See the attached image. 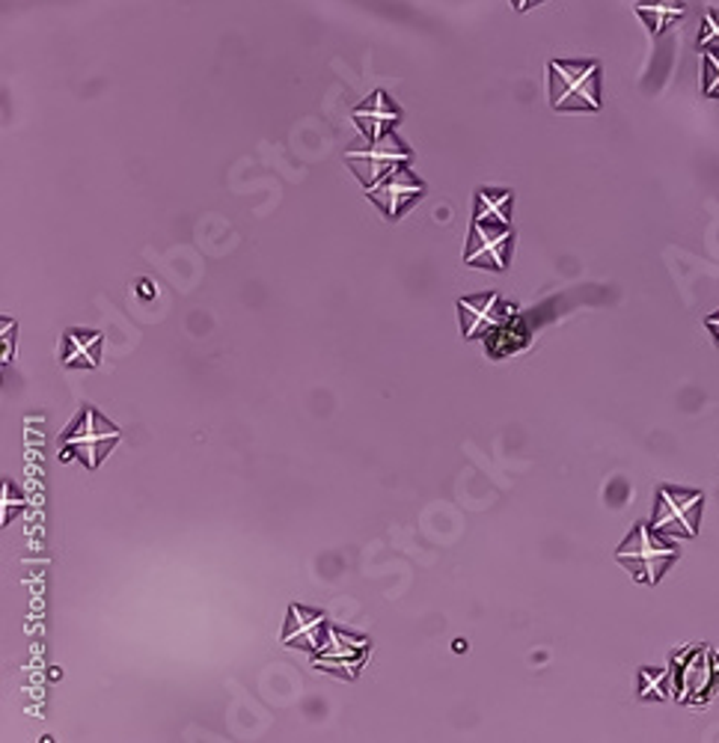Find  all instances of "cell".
Masks as SVG:
<instances>
[{"instance_id":"6da1fadb","label":"cell","mask_w":719,"mask_h":743,"mask_svg":"<svg viewBox=\"0 0 719 743\" xmlns=\"http://www.w3.org/2000/svg\"><path fill=\"white\" fill-rule=\"evenodd\" d=\"M120 441L122 432L113 425V422L104 420V417H101L99 411H92V408H84V411L78 413V420L69 425V432L63 434L60 462L80 458L90 470H96Z\"/></svg>"},{"instance_id":"7a4b0ae2","label":"cell","mask_w":719,"mask_h":743,"mask_svg":"<svg viewBox=\"0 0 719 743\" xmlns=\"http://www.w3.org/2000/svg\"><path fill=\"white\" fill-rule=\"evenodd\" d=\"M550 104L553 111H600L598 63H550Z\"/></svg>"},{"instance_id":"3957f363","label":"cell","mask_w":719,"mask_h":743,"mask_svg":"<svg viewBox=\"0 0 719 743\" xmlns=\"http://www.w3.org/2000/svg\"><path fill=\"white\" fill-rule=\"evenodd\" d=\"M672 678L678 684V702H708L719 684V654L708 645H689L672 657Z\"/></svg>"},{"instance_id":"277c9868","label":"cell","mask_w":719,"mask_h":743,"mask_svg":"<svg viewBox=\"0 0 719 743\" xmlns=\"http://www.w3.org/2000/svg\"><path fill=\"white\" fill-rule=\"evenodd\" d=\"M616 559L621 565H630L637 580L654 586L663 577V572H666V565L678 559V551L670 547V544L657 542L654 530H649L645 523H637V530H633L628 542L621 544Z\"/></svg>"},{"instance_id":"5b68a950","label":"cell","mask_w":719,"mask_h":743,"mask_svg":"<svg viewBox=\"0 0 719 743\" xmlns=\"http://www.w3.org/2000/svg\"><path fill=\"white\" fill-rule=\"evenodd\" d=\"M701 491H678V488H660L657 509L651 518V530L660 535H699Z\"/></svg>"},{"instance_id":"8992f818","label":"cell","mask_w":719,"mask_h":743,"mask_svg":"<svg viewBox=\"0 0 719 743\" xmlns=\"http://www.w3.org/2000/svg\"><path fill=\"white\" fill-rule=\"evenodd\" d=\"M345 162L351 164V170L357 173L366 188H375L384 176H390L392 170H399L410 162V149L399 137L384 134L378 141H369V146H363V149H351Z\"/></svg>"},{"instance_id":"52a82bcc","label":"cell","mask_w":719,"mask_h":743,"mask_svg":"<svg viewBox=\"0 0 719 743\" xmlns=\"http://www.w3.org/2000/svg\"><path fill=\"white\" fill-rule=\"evenodd\" d=\"M366 652H369V643L363 636L328 628L321 645L312 652V666L328 669V673H345L349 678H354L360 666L366 663Z\"/></svg>"},{"instance_id":"ba28073f","label":"cell","mask_w":719,"mask_h":743,"mask_svg":"<svg viewBox=\"0 0 719 743\" xmlns=\"http://www.w3.org/2000/svg\"><path fill=\"white\" fill-rule=\"evenodd\" d=\"M509 244H511L509 226L473 223L464 262H467V265H485V268H494V271H506V265H509Z\"/></svg>"},{"instance_id":"9c48e42d","label":"cell","mask_w":719,"mask_h":743,"mask_svg":"<svg viewBox=\"0 0 719 743\" xmlns=\"http://www.w3.org/2000/svg\"><path fill=\"white\" fill-rule=\"evenodd\" d=\"M425 193V185H422L408 167H399V170H392L390 176H384V179L369 188V197L380 206V211L387 214V218H399L405 206L410 202H417Z\"/></svg>"},{"instance_id":"30bf717a","label":"cell","mask_w":719,"mask_h":743,"mask_svg":"<svg viewBox=\"0 0 719 743\" xmlns=\"http://www.w3.org/2000/svg\"><path fill=\"white\" fill-rule=\"evenodd\" d=\"M461 331L467 340L479 336V333L500 331L502 324L509 322V307L502 303L500 295H479V298H461Z\"/></svg>"},{"instance_id":"8fae6325","label":"cell","mask_w":719,"mask_h":743,"mask_svg":"<svg viewBox=\"0 0 719 743\" xmlns=\"http://www.w3.org/2000/svg\"><path fill=\"white\" fill-rule=\"evenodd\" d=\"M328 619L319 610H310V607H289V616H286V628H283V643L295 645V648H310L316 652L328 633Z\"/></svg>"},{"instance_id":"7c38bea8","label":"cell","mask_w":719,"mask_h":743,"mask_svg":"<svg viewBox=\"0 0 719 743\" xmlns=\"http://www.w3.org/2000/svg\"><path fill=\"white\" fill-rule=\"evenodd\" d=\"M399 117L401 111L392 104L387 92H372L369 101H363L360 108H354V122H357V129H363V134L369 141H378L384 134H390Z\"/></svg>"},{"instance_id":"4fadbf2b","label":"cell","mask_w":719,"mask_h":743,"mask_svg":"<svg viewBox=\"0 0 719 743\" xmlns=\"http://www.w3.org/2000/svg\"><path fill=\"white\" fill-rule=\"evenodd\" d=\"M104 336L99 331H66L60 361L69 369H96Z\"/></svg>"},{"instance_id":"5bb4252c","label":"cell","mask_w":719,"mask_h":743,"mask_svg":"<svg viewBox=\"0 0 719 743\" xmlns=\"http://www.w3.org/2000/svg\"><path fill=\"white\" fill-rule=\"evenodd\" d=\"M511 191H479L476 193V218L473 223L488 226H509Z\"/></svg>"},{"instance_id":"9a60e30c","label":"cell","mask_w":719,"mask_h":743,"mask_svg":"<svg viewBox=\"0 0 719 743\" xmlns=\"http://www.w3.org/2000/svg\"><path fill=\"white\" fill-rule=\"evenodd\" d=\"M637 15L645 21V27H651L654 36H660L672 21H678L684 15V7H681V0H651V3L637 7Z\"/></svg>"},{"instance_id":"2e32d148","label":"cell","mask_w":719,"mask_h":743,"mask_svg":"<svg viewBox=\"0 0 719 743\" xmlns=\"http://www.w3.org/2000/svg\"><path fill=\"white\" fill-rule=\"evenodd\" d=\"M670 681L672 666H666V669H640V699H660V702H666L672 696Z\"/></svg>"},{"instance_id":"e0dca14e","label":"cell","mask_w":719,"mask_h":743,"mask_svg":"<svg viewBox=\"0 0 719 743\" xmlns=\"http://www.w3.org/2000/svg\"><path fill=\"white\" fill-rule=\"evenodd\" d=\"M24 509H27V500H24V497L15 491V485H12V483L3 485V526H7V523H12L15 512H24Z\"/></svg>"},{"instance_id":"ac0fdd59","label":"cell","mask_w":719,"mask_h":743,"mask_svg":"<svg viewBox=\"0 0 719 743\" xmlns=\"http://www.w3.org/2000/svg\"><path fill=\"white\" fill-rule=\"evenodd\" d=\"M719 92V54L705 51V96H717Z\"/></svg>"},{"instance_id":"d6986e66","label":"cell","mask_w":719,"mask_h":743,"mask_svg":"<svg viewBox=\"0 0 719 743\" xmlns=\"http://www.w3.org/2000/svg\"><path fill=\"white\" fill-rule=\"evenodd\" d=\"M699 45H701V48L719 45V12H708V15H705V24H701Z\"/></svg>"},{"instance_id":"ffe728a7","label":"cell","mask_w":719,"mask_h":743,"mask_svg":"<svg viewBox=\"0 0 719 743\" xmlns=\"http://www.w3.org/2000/svg\"><path fill=\"white\" fill-rule=\"evenodd\" d=\"M708 328L714 331V336H717V342H719V312L717 315H708Z\"/></svg>"},{"instance_id":"44dd1931","label":"cell","mask_w":719,"mask_h":743,"mask_svg":"<svg viewBox=\"0 0 719 743\" xmlns=\"http://www.w3.org/2000/svg\"><path fill=\"white\" fill-rule=\"evenodd\" d=\"M532 3H541V0H515V10L523 12L527 7H532Z\"/></svg>"}]
</instances>
